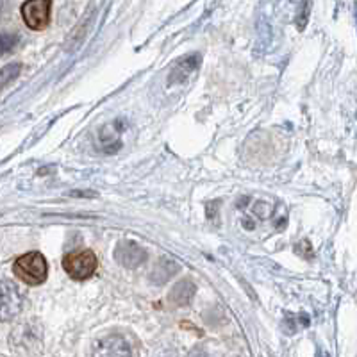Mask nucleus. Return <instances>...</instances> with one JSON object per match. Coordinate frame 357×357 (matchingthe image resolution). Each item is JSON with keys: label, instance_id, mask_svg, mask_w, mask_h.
I'll return each instance as SVG.
<instances>
[{"label": "nucleus", "instance_id": "nucleus-1", "mask_svg": "<svg viewBox=\"0 0 357 357\" xmlns=\"http://www.w3.org/2000/svg\"><path fill=\"white\" fill-rule=\"evenodd\" d=\"M13 273L20 280H24L25 284L40 286L47 280L49 266H47L43 254H40V252H29V254H24V256L15 261Z\"/></svg>", "mask_w": 357, "mask_h": 357}, {"label": "nucleus", "instance_id": "nucleus-2", "mask_svg": "<svg viewBox=\"0 0 357 357\" xmlns=\"http://www.w3.org/2000/svg\"><path fill=\"white\" fill-rule=\"evenodd\" d=\"M98 259L93 250H82L75 254H68L63 259V268L65 272L72 277L73 280H84L89 279L97 272Z\"/></svg>", "mask_w": 357, "mask_h": 357}, {"label": "nucleus", "instance_id": "nucleus-3", "mask_svg": "<svg viewBox=\"0 0 357 357\" xmlns=\"http://www.w3.org/2000/svg\"><path fill=\"white\" fill-rule=\"evenodd\" d=\"M24 305L20 288L11 280H0V321H9L18 317Z\"/></svg>", "mask_w": 357, "mask_h": 357}, {"label": "nucleus", "instance_id": "nucleus-4", "mask_svg": "<svg viewBox=\"0 0 357 357\" xmlns=\"http://www.w3.org/2000/svg\"><path fill=\"white\" fill-rule=\"evenodd\" d=\"M52 0H27L22 6V18L33 31H43L50 22Z\"/></svg>", "mask_w": 357, "mask_h": 357}, {"label": "nucleus", "instance_id": "nucleus-5", "mask_svg": "<svg viewBox=\"0 0 357 357\" xmlns=\"http://www.w3.org/2000/svg\"><path fill=\"white\" fill-rule=\"evenodd\" d=\"M91 357H130V347L126 337L111 334L95 343Z\"/></svg>", "mask_w": 357, "mask_h": 357}, {"label": "nucleus", "instance_id": "nucleus-6", "mask_svg": "<svg viewBox=\"0 0 357 357\" xmlns=\"http://www.w3.org/2000/svg\"><path fill=\"white\" fill-rule=\"evenodd\" d=\"M113 256L114 261H118V264H122L123 268H129V270L138 268L139 264L146 261V252L134 241H120L118 247L114 248Z\"/></svg>", "mask_w": 357, "mask_h": 357}, {"label": "nucleus", "instance_id": "nucleus-7", "mask_svg": "<svg viewBox=\"0 0 357 357\" xmlns=\"http://www.w3.org/2000/svg\"><path fill=\"white\" fill-rule=\"evenodd\" d=\"M195 284L191 280H181L172 289L170 301H174L178 305H186L193 298V295H195Z\"/></svg>", "mask_w": 357, "mask_h": 357}, {"label": "nucleus", "instance_id": "nucleus-8", "mask_svg": "<svg viewBox=\"0 0 357 357\" xmlns=\"http://www.w3.org/2000/svg\"><path fill=\"white\" fill-rule=\"evenodd\" d=\"M178 266L175 263H172V261L168 259H162L161 263L158 264V266L154 268V272H152V282H155V284H162V282H167L168 279H170V275L174 272H177Z\"/></svg>", "mask_w": 357, "mask_h": 357}, {"label": "nucleus", "instance_id": "nucleus-9", "mask_svg": "<svg viewBox=\"0 0 357 357\" xmlns=\"http://www.w3.org/2000/svg\"><path fill=\"white\" fill-rule=\"evenodd\" d=\"M20 70H22L20 63H11V65H6L4 68L0 70V89L6 88L11 81H15L18 73H20Z\"/></svg>", "mask_w": 357, "mask_h": 357}, {"label": "nucleus", "instance_id": "nucleus-10", "mask_svg": "<svg viewBox=\"0 0 357 357\" xmlns=\"http://www.w3.org/2000/svg\"><path fill=\"white\" fill-rule=\"evenodd\" d=\"M18 43V34L15 33H2L0 34V56L11 52Z\"/></svg>", "mask_w": 357, "mask_h": 357}, {"label": "nucleus", "instance_id": "nucleus-11", "mask_svg": "<svg viewBox=\"0 0 357 357\" xmlns=\"http://www.w3.org/2000/svg\"><path fill=\"white\" fill-rule=\"evenodd\" d=\"M191 357H209V356H207L206 352H193L191 354Z\"/></svg>", "mask_w": 357, "mask_h": 357}]
</instances>
